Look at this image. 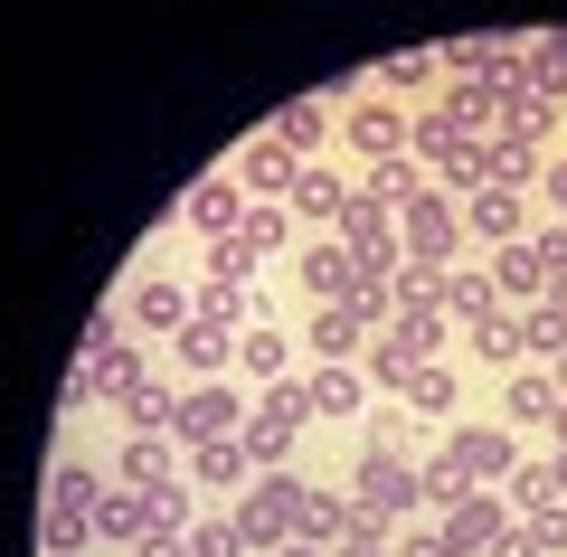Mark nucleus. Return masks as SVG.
<instances>
[{
  "label": "nucleus",
  "mask_w": 567,
  "mask_h": 557,
  "mask_svg": "<svg viewBox=\"0 0 567 557\" xmlns=\"http://www.w3.org/2000/svg\"><path fill=\"white\" fill-rule=\"evenodd\" d=\"M293 519H303V473H256L237 492V529H246L256 557H275L284 538H293Z\"/></svg>",
  "instance_id": "1"
},
{
  "label": "nucleus",
  "mask_w": 567,
  "mask_h": 557,
  "mask_svg": "<svg viewBox=\"0 0 567 557\" xmlns=\"http://www.w3.org/2000/svg\"><path fill=\"white\" fill-rule=\"evenodd\" d=\"M350 501L360 510H379V519H416L425 510V492H416V454H369L360 444V463H350Z\"/></svg>",
  "instance_id": "2"
},
{
  "label": "nucleus",
  "mask_w": 567,
  "mask_h": 557,
  "mask_svg": "<svg viewBox=\"0 0 567 557\" xmlns=\"http://www.w3.org/2000/svg\"><path fill=\"white\" fill-rule=\"evenodd\" d=\"M398 246H406V256H435V265L473 256V246H464V199H445V189H435V179H425L416 199L398 208Z\"/></svg>",
  "instance_id": "3"
},
{
  "label": "nucleus",
  "mask_w": 567,
  "mask_h": 557,
  "mask_svg": "<svg viewBox=\"0 0 567 557\" xmlns=\"http://www.w3.org/2000/svg\"><path fill=\"white\" fill-rule=\"evenodd\" d=\"M246 416H256V406L237 398V388L227 379H208V388H181V416H171V444H218V435H246Z\"/></svg>",
  "instance_id": "4"
},
{
  "label": "nucleus",
  "mask_w": 567,
  "mask_h": 557,
  "mask_svg": "<svg viewBox=\"0 0 567 557\" xmlns=\"http://www.w3.org/2000/svg\"><path fill=\"white\" fill-rule=\"evenodd\" d=\"M406 123H416V104H388V95H360L341 104V142L379 171V161H406Z\"/></svg>",
  "instance_id": "5"
},
{
  "label": "nucleus",
  "mask_w": 567,
  "mask_h": 557,
  "mask_svg": "<svg viewBox=\"0 0 567 557\" xmlns=\"http://www.w3.org/2000/svg\"><path fill=\"white\" fill-rule=\"evenodd\" d=\"M445 463L473 482V492H502V482L520 473V444H511V425H454V435H445Z\"/></svg>",
  "instance_id": "6"
},
{
  "label": "nucleus",
  "mask_w": 567,
  "mask_h": 557,
  "mask_svg": "<svg viewBox=\"0 0 567 557\" xmlns=\"http://www.w3.org/2000/svg\"><path fill=\"white\" fill-rule=\"evenodd\" d=\"M435 529L454 538V557H483L492 538H511V529H520V510H511L502 492H454L445 510H435Z\"/></svg>",
  "instance_id": "7"
},
{
  "label": "nucleus",
  "mask_w": 567,
  "mask_h": 557,
  "mask_svg": "<svg viewBox=\"0 0 567 557\" xmlns=\"http://www.w3.org/2000/svg\"><path fill=\"white\" fill-rule=\"evenodd\" d=\"M189 293H199V283H181V275H133V283H123V331L181 340L189 331Z\"/></svg>",
  "instance_id": "8"
},
{
  "label": "nucleus",
  "mask_w": 567,
  "mask_h": 557,
  "mask_svg": "<svg viewBox=\"0 0 567 557\" xmlns=\"http://www.w3.org/2000/svg\"><path fill=\"white\" fill-rule=\"evenodd\" d=\"M227 179H237L246 199H293V179H303V161L284 152L275 133H246V142H237V161H227Z\"/></svg>",
  "instance_id": "9"
},
{
  "label": "nucleus",
  "mask_w": 567,
  "mask_h": 557,
  "mask_svg": "<svg viewBox=\"0 0 567 557\" xmlns=\"http://www.w3.org/2000/svg\"><path fill=\"white\" fill-rule=\"evenodd\" d=\"M529 199H511V189H473L464 199V246H483V256H502V246H529Z\"/></svg>",
  "instance_id": "10"
},
{
  "label": "nucleus",
  "mask_w": 567,
  "mask_h": 557,
  "mask_svg": "<svg viewBox=\"0 0 567 557\" xmlns=\"http://www.w3.org/2000/svg\"><path fill=\"white\" fill-rule=\"evenodd\" d=\"M265 133H275L293 161H322V142L341 133V95H293V104H275V114H265Z\"/></svg>",
  "instance_id": "11"
},
{
  "label": "nucleus",
  "mask_w": 567,
  "mask_h": 557,
  "mask_svg": "<svg viewBox=\"0 0 567 557\" xmlns=\"http://www.w3.org/2000/svg\"><path fill=\"white\" fill-rule=\"evenodd\" d=\"M369 85H379L388 104H435L445 95V48H398V58L369 66Z\"/></svg>",
  "instance_id": "12"
},
{
  "label": "nucleus",
  "mask_w": 567,
  "mask_h": 557,
  "mask_svg": "<svg viewBox=\"0 0 567 557\" xmlns=\"http://www.w3.org/2000/svg\"><path fill=\"white\" fill-rule=\"evenodd\" d=\"M246 208H256V199H246L237 179L218 171V179H189V199H181V227L218 246V237H237V227H246Z\"/></svg>",
  "instance_id": "13"
},
{
  "label": "nucleus",
  "mask_w": 567,
  "mask_h": 557,
  "mask_svg": "<svg viewBox=\"0 0 567 557\" xmlns=\"http://www.w3.org/2000/svg\"><path fill=\"white\" fill-rule=\"evenodd\" d=\"M369 321L350 312V302H312V331H303V350H312V369H360V350H369Z\"/></svg>",
  "instance_id": "14"
},
{
  "label": "nucleus",
  "mask_w": 567,
  "mask_h": 557,
  "mask_svg": "<svg viewBox=\"0 0 567 557\" xmlns=\"http://www.w3.org/2000/svg\"><path fill=\"white\" fill-rule=\"evenodd\" d=\"M454 340H464L473 369H502V379H511V369H529V350H520V312H511V302H492V312H483V321H464Z\"/></svg>",
  "instance_id": "15"
},
{
  "label": "nucleus",
  "mask_w": 567,
  "mask_h": 557,
  "mask_svg": "<svg viewBox=\"0 0 567 557\" xmlns=\"http://www.w3.org/2000/svg\"><path fill=\"white\" fill-rule=\"evenodd\" d=\"M303 388H312V425H360L369 416V369H303Z\"/></svg>",
  "instance_id": "16"
},
{
  "label": "nucleus",
  "mask_w": 567,
  "mask_h": 557,
  "mask_svg": "<svg viewBox=\"0 0 567 557\" xmlns=\"http://www.w3.org/2000/svg\"><path fill=\"white\" fill-rule=\"evenodd\" d=\"M293 275H303L312 302H350V283H360V256H350L341 237H312L303 256H293Z\"/></svg>",
  "instance_id": "17"
},
{
  "label": "nucleus",
  "mask_w": 567,
  "mask_h": 557,
  "mask_svg": "<svg viewBox=\"0 0 567 557\" xmlns=\"http://www.w3.org/2000/svg\"><path fill=\"white\" fill-rule=\"evenodd\" d=\"M171 369H181V388H208L218 369H237V331H208V321H189V331L171 340Z\"/></svg>",
  "instance_id": "18"
},
{
  "label": "nucleus",
  "mask_w": 567,
  "mask_h": 557,
  "mask_svg": "<svg viewBox=\"0 0 567 557\" xmlns=\"http://www.w3.org/2000/svg\"><path fill=\"white\" fill-rule=\"evenodd\" d=\"M341 199H350V179L331 171V161H303V179H293V199H284V208H293L303 227H322V237H331V227H341Z\"/></svg>",
  "instance_id": "19"
},
{
  "label": "nucleus",
  "mask_w": 567,
  "mask_h": 557,
  "mask_svg": "<svg viewBox=\"0 0 567 557\" xmlns=\"http://www.w3.org/2000/svg\"><path fill=\"white\" fill-rule=\"evenodd\" d=\"M104 492H114V482H104V473H95V463H85V454H76V444H66V454H58V463H48V482H39V501H48V510H95V501H104Z\"/></svg>",
  "instance_id": "20"
},
{
  "label": "nucleus",
  "mask_w": 567,
  "mask_h": 557,
  "mask_svg": "<svg viewBox=\"0 0 567 557\" xmlns=\"http://www.w3.org/2000/svg\"><path fill=\"white\" fill-rule=\"evenodd\" d=\"M171 473H181V444L171 435H123L114 444V482L123 492H152V482H171Z\"/></svg>",
  "instance_id": "21"
},
{
  "label": "nucleus",
  "mask_w": 567,
  "mask_h": 557,
  "mask_svg": "<svg viewBox=\"0 0 567 557\" xmlns=\"http://www.w3.org/2000/svg\"><path fill=\"white\" fill-rule=\"evenodd\" d=\"M350 482H303V519H293V538H312V548H341V529H350Z\"/></svg>",
  "instance_id": "22"
},
{
  "label": "nucleus",
  "mask_w": 567,
  "mask_h": 557,
  "mask_svg": "<svg viewBox=\"0 0 567 557\" xmlns=\"http://www.w3.org/2000/svg\"><path fill=\"white\" fill-rule=\"evenodd\" d=\"M181 473L199 482V492H246V482H256V463H246V444H237V435H218V444H189Z\"/></svg>",
  "instance_id": "23"
},
{
  "label": "nucleus",
  "mask_w": 567,
  "mask_h": 557,
  "mask_svg": "<svg viewBox=\"0 0 567 557\" xmlns=\"http://www.w3.org/2000/svg\"><path fill=\"white\" fill-rule=\"evenodd\" d=\"M237 369L256 388H284V379H303V369H293V340L275 331V321H256V331H237Z\"/></svg>",
  "instance_id": "24"
},
{
  "label": "nucleus",
  "mask_w": 567,
  "mask_h": 557,
  "mask_svg": "<svg viewBox=\"0 0 567 557\" xmlns=\"http://www.w3.org/2000/svg\"><path fill=\"white\" fill-rule=\"evenodd\" d=\"M548 416H558V379L548 369H511L502 379V425L520 435V425H548Z\"/></svg>",
  "instance_id": "25"
},
{
  "label": "nucleus",
  "mask_w": 567,
  "mask_h": 557,
  "mask_svg": "<svg viewBox=\"0 0 567 557\" xmlns=\"http://www.w3.org/2000/svg\"><path fill=\"white\" fill-rule=\"evenodd\" d=\"M539 171H548V152H529V142H492L483 152V189H511V199H539Z\"/></svg>",
  "instance_id": "26"
},
{
  "label": "nucleus",
  "mask_w": 567,
  "mask_h": 557,
  "mask_svg": "<svg viewBox=\"0 0 567 557\" xmlns=\"http://www.w3.org/2000/svg\"><path fill=\"white\" fill-rule=\"evenodd\" d=\"M237 444H246V463H256V473H293V454H303V425H284V416H265V406H256Z\"/></svg>",
  "instance_id": "27"
},
{
  "label": "nucleus",
  "mask_w": 567,
  "mask_h": 557,
  "mask_svg": "<svg viewBox=\"0 0 567 557\" xmlns=\"http://www.w3.org/2000/svg\"><path fill=\"white\" fill-rule=\"evenodd\" d=\"M85 519H95V538H104V548H142V529H152V501H142V492H123V482H114V492H104V501H95Z\"/></svg>",
  "instance_id": "28"
},
{
  "label": "nucleus",
  "mask_w": 567,
  "mask_h": 557,
  "mask_svg": "<svg viewBox=\"0 0 567 557\" xmlns=\"http://www.w3.org/2000/svg\"><path fill=\"white\" fill-rule=\"evenodd\" d=\"M360 369H369V388H379V398H406V388H416V369H425V359L406 350L398 331H379V340H369V350H360Z\"/></svg>",
  "instance_id": "29"
},
{
  "label": "nucleus",
  "mask_w": 567,
  "mask_h": 557,
  "mask_svg": "<svg viewBox=\"0 0 567 557\" xmlns=\"http://www.w3.org/2000/svg\"><path fill=\"white\" fill-rule=\"evenodd\" d=\"M492 293H502L511 312H529V302L548 293V265L529 256V246H502V256H492Z\"/></svg>",
  "instance_id": "30"
},
{
  "label": "nucleus",
  "mask_w": 567,
  "mask_h": 557,
  "mask_svg": "<svg viewBox=\"0 0 567 557\" xmlns=\"http://www.w3.org/2000/svg\"><path fill=\"white\" fill-rule=\"evenodd\" d=\"M492 302H502V293H492V265L454 256V275H445V321H454V331H464V321H483Z\"/></svg>",
  "instance_id": "31"
},
{
  "label": "nucleus",
  "mask_w": 567,
  "mask_h": 557,
  "mask_svg": "<svg viewBox=\"0 0 567 557\" xmlns=\"http://www.w3.org/2000/svg\"><path fill=\"white\" fill-rule=\"evenodd\" d=\"M520 350H529V369H558L567 359V312L558 302H529L520 312Z\"/></svg>",
  "instance_id": "32"
},
{
  "label": "nucleus",
  "mask_w": 567,
  "mask_h": 557,
  "mask_svg": "<svg viewBox=\"0 0 567 557\" xmlns=\"http://www.w3.org/2000/svg\"><path fill=\"white\" fill-rule=\"evenodd\" d=\"M85 548H104L95 519H85V510H48V501H39V557H85Z\"/></svg>",
  "instance_id": "33"
},
{
  "label": "nucleus",
  "mask_w": 567,
  "mask_h": 557,
  "mask_svg": "<svg viewBox=\"0 0 567 557\" xmlns=\"http://www.w3.org/2000/svg\"><path fill=\"white\" fill-rule=\"evenodd\" d=\"M388 331H398V340H406V350H416V359H445L454 321H445V302H406V312L388 321Z\"/></svg>",
  "instance_id": "34"
},
{
  "label": "nucleus",
  "mask_w": 567,
  "mask_h": 557,
  "mask_svg": "<svg viewBox=\"0 0 567 557\" xmlns=\"http://www.w3.org/2000/svg\"><path fill=\"white\" fill-rule=\"evenodd\" d=\"M454 142H464V133H454V114H445V104H416V123H406V161H416V171H435V161H445Z\"/></svg>",
  "instance_id": "35"
},
{
  "label": "nucleus",
  "mask_w": 567,
  "mask_h": 557,
  "mask_svg": "<svg viewBox=\"0 0 567 557\" xmlns=\"http://www.w3.org/2000/svg\"><path fill=\"white\" fill-rule=\"evenodd\" d=\"M369 454H416V406L406 398H388V406H369Z\"/></svg>",
  "instance_id": "36"
},
{
  "label": "nucleus",
  "mask_w": 567,
  "mask_h": 557,
  "mask_svg": "<svg viewBox=\"0 0 567 557\" xmlns=\"http://www.w3.org/2000/svg\"><path fill=\"white\" fill-rule=\"evenodd\" d=\"M189 557H256V548H246L237 510H199V519H189Z\"/></svg>",
  "instance_id": "37"
},
{
  "label": "nucleus",
  "mask_w": 567,
  "mask_h": 557,
  "mask_svg": "<svg viewBox=\"0 0 567 557\" xmlns=\"http://www.w3.org/2000/svg\"><path fill=\"white\" fill-rule=\"evenodd\" d=\"M142 501H152V529H189V519H199V482H189V473L152 482V492H142Z\"/></svg>",
  "instance_id": "38"
},
{
  "label": "nucleus",
  "mask_w": 567,
  "mask_h": 557,
  "mask_svg": "<svg viewBox=\"0 0 567 557\" xmlns=\"http://www.w3.org/2000/svg\"><path fill=\"white\" fill-rule=\"evenodd\" d=\"M483 152L492 142H454V152L435 161V189H445V199H473V189H483Z\"/></svg>",
  "instance_id": "39"
},
{
  "label": "nucleus",
  "mask_w": 567,
  "mask_h": 557,
  "mask_svg": "<svg viewBox=\"0 0 567 557\" xmlns=\"http://www.w3.org/2000/svg\"><path fill=\"white\" fill-rule=\"evenodd\" d=\"M171 416H181V388H171V379H152L133 406H123V425H133V435H171Z\"/></svg>",
  "instance_id": "40"
},
{
  "label": "nucleus",
  "mask_w": 567,
  "mask_h": 557,
  "mask_svg": "<svg viewBox=\"0 0 567 557\" xmlns=\"http://www.w3.org/2000/svg\"><path fill=\"white\" fill-rule=\"evenodd\" d=\"M237 237L256 246V256H284V237H293V208H284V199H256V208H246V227H237Z\"/></svg>",
  "instance_id": "41"
},
{
  "label": "nucleus",
  "mask_w": 567,
  "mask_h": 557,
  "mask_svg": "<svg viewBox=\"0 0 567 557\" xmlns=\"http://www.w3.org/2000/svg\"><path fill=\"white\" fill-rule=\"evenodd\" d=\"M558 133H567V114H548V104H511L502 114V142H529V152H548Z\"/></svg>",
  "instance_id": "42"
},
{
  "label": "nucleus",
  "mask_w": 567,
  "mask_h": 557,
  "mask_svg": "<svg viewBox=\"0 0 567 557\" xmlns=\"http://www.w3.org/2000/svg\"><path fill=\"white\" fill-rule=\"evenodd\" d=\"M199 265H208V283H256V275H265V256H256L246 237H218Z\"/></svg>",
  "instance_id": "43"
},
{
  "label": "nucleus",
  "mask_w": 567,
  "mask_h": 557,
  "mask_svg": "<svg viewBox=\"0 0 567 557\" xmlns=\"http://www.w3.org/2000/svg\"><path fill=\"white\" fill-rule=\"evenodd\" d=\"M454 398H464V388H454V369H445V359H425V369H416V388H406V406H416V416H454Z\"/></svg>",
  "instance_id": "44"
},
{
  "label": "nucleus",
  "mask_w": 567,
  "mask_h": 557,
  "mask_svg": "<svg viewBox=\"0 0 567 557\" xmlns=\"http://www.w3.org/2000/svg\"><path fill=\"white\" fill-rule=\"evenodd\" d=\"M445 275H454V265L406 256V265H398V312H406V302H445Z\"/></svg>",
  "instance_id": "45"
},
{
  "label": "nucleus",
  "mask_w": 567,
  "mask_h": 557,
  "mask_svg": "<svg viewBox=\"0 0 567 557\" xmlns=\"http://www.w3.org/2000/svg\"><path fill=\"white\" fill-rule=\"evenodd\" d=\"M502 501H511L520 519H529V510H548V501H558V482H548V463H520V473L502 482Z\"/></svg>",
  "instance_id": "46"
},
{
  "label": "nucleus",
  "mask_w": 567,
  "mask_h": 557,
  "mask_svg": "<svg viewBox=\"0 0 567 557\" xmlns=\"http://www.w3.org/2000/svg\"><path fill=\"white\" fill-rule=\"evenodd\" d=\"M520 529H529V548H539V557H567V501H548V510H529Z\"/></svg>",
  "instance_id": "47"
},
{
  "label": "nucleus",
  "mask_w": 567,
  "mask_h": 557,
  "mask_svg": "<svg viewBox=\"0 0 567 557\" xmlns=\"http://www.w3.org/2000/svg\"><path fill=\"white\" fill-rule=\"evenodd\" d=\"M256 406H265V416H284V425H312V388H303V379H284V388H265Z\"/></svg>",
  "instance_id": "48"
},
{
  "label": "nucleus",
  "mask_w": 567,
  "mask_h": 557,
  "mask_svg": "<svg viewBox=\"0 0 567 557\" xmlns=\"http://www.w3.org/2000/svg\"><path fill=\"white\" fill-rule=\"evenodd\" d=\"M398 557H454V538L435 529V519H406V529H398Z\"/></svg>",
  "instance_id": "49"
},
{
  "label": "nucleus",
  "mask_w": 567,
  "mask_h": 557,
  "mask_svg": "<svg viewBox=\"0 0 567 557\" xmlns=\"http://www.w3.org/2000/svg\"><path fill=\"white\" fill-rule=\"evenodd\" d=\"M529 256L558 275V265H567V218H539V227H529Z\"/></svg>",
  "instance_id": "50"
},
{
  "label": "nucleus",
  "mask_w": 567,
  "mask_h": 557,
  "mask_svg": "<svg viewBox=\"0 0 567 557\" xmlns=\"http://www.w3.org/2000/svg\"><path fill=\"white\" fill-rule=\"evenodd\" d=\"M539 208H548V218H567V152H548V171H539Z\"/></svg>",
  "instance_id": "51"
},
{
  "label": "nucleus",
  "mask_w": 567,
  "mask_h": 557,
  "mask_svg": "<svg viewBox=\"0 0 567 557\" xmlns=\"http://www.w3.org/2000/svg\"><path fill=\"white\" fill-rule=\"evenodd\" d=\"M123 557H189V529H142V548H123Z\"/></svg>",
  "instance_id": "52"
},
{
  "label": "nucleus",
  "mask_w": 567,
  "mask_h": 557,
  "mask_svg": "<svg viewBox=\"0 0 567 557\" xmlns=\"http://www.w3.org/2000/svg\"><path fill=\"white\" fill-rule=\"evenodd\" d=\"M483 557H539V548H529V529H511V538H492Z\"/></svg>",
  "instance_id": "53"
},
{
  "label": "nucleus",
  "mask_w": 567,
  "mask_h": 557,
  "mask_svg": "<svg viewBox=\"0 0 567 557\" xmlns=\"http://www.w3.org/2000/svg\"><path fill=\"white\" fill-rule=\"evenodd\" d=\"M275 557H331V548H312V538H284V548Z\"/></svg>",
  "instance_id": "54"
},
{
  "label": "nucleus",
  "mask_w": 567,
  "mask_h": 557,
  "mask_svg": "<svg viewBox=\"0 0 567 557\" xmlns=\"http://www.w3.org/2000/svg\"><path fill=\"white\" fill-rule=\"evenodd\" d=\"M539 302H558V312H567V265H558V275H548V293Z\"/></svg>",
  "instance_id": "55"
},
{
  "label": "nucleus",
  "mask_w": 567,
  "mask_h": 557,
  "mask_svg": "<svg viewBox=\"0 0 567 557\" xmlns=\"http://www.w3.org/2000/svg\"><path fill=\"white\" fill-rule=\"evenodd\" d=\"M548 482H558V501H567V444H558V454H548Z\"/></svg>",
  "instance_id": "56"
},
{
  "label": "nucleus",
  "mask_w": 567,
  "mask_h": 557,
  "mask_svg": "<svg viewBox=\"0 0 567 557\" xmlns=\"http://www.w3.org/2000/svg\"><path fill=\"white\" fill-rule=\"evenodd\" d=\"M548 435H558V444H567V398H558V416H548Z\"/></svg>",
  "instance_id": "57"
},
{
  "label": "nucleus",
  "mask_w": 567,
  "mask_h": 557,
  "mask_svg": "<svg viewBox=\"0 0 567 557\" xmlns=\"http://www.w3.org/2000/svg\"><path fill=\"white\" fill-rule=\"evenodd\" d=\"M548 379H558V398H567V359H558V369H548Z\"/></svg>",
  "instance_id": "58"
}]
</instances>
